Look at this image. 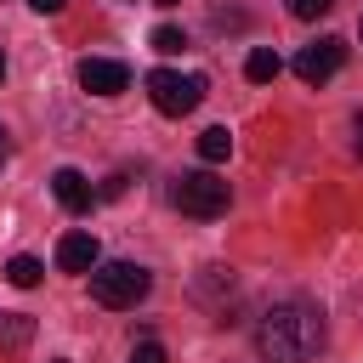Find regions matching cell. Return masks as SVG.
I'll return each mask as SVG.
<instances>
[{
  "label": "cell",
  "instance_id": "14",
  "mask_svg": "<svg viewBox=\"0 0 363 363\" xmlns=\"http://www.w3.org/2000/svg\"><path fill=\"white\" fill-rule=\"evenodd\" d=\"M284 6H289V17H301V23H312V17L335 11V0H284Z\"/></svg>",
  "mask_w": 363,
  "mask_h": 363
},
{
  "label": "cell",
  "instance_id": "17",
  "mask_svg": "<svg viewBox=\"0 0 363 363\" xmlns=\"http://www.w3.org/2000/svg\"><path fill=\"white\" fill-rule=\"evenodd\" d=\"M11 159V136H6V125H0V164Z\"/></svg>",
  "mask_w": 363,
  "mask_h": 363
},
{
  "label": "cell",
  "instance_id": "19",
  "mask_svg": "<svg viewBox=\"0 0 363 363\" xmlns=\"http://www.w3.org/2000/svg\"><path fill=\"white\" fill-rule=\"evenodd\" d=\"M0 79H6V51H0Z\"/></svg>",
  "mask_w": 363,
  "mask_h": 363
},
{
  "label": "cell",
  "instance_id": "10",
  "mask_svg": "<svg viewBox=\"0 0 363 363\" xmlns=\"http://www.w3.org/2000/svg\"><path fill=\"white\" fill-rule=\"evenodd\" d=\"M28 340H34V318H23V312H0V346L17 352V346H28Z\"/></svg>",
  "mask_w": 363,
  "mask_h": 363
},
{
  "label": "cell",
  "instance_id": "8",
  "mask_svg": "<svg viewBox=\"0 0 363 363\" xmlns=\"http://www.w3.org/2000/svg\"><path fill=\"white\" fill-rule=\"evenodd\" d=\"M96 261H102V250H96L91 233H68V238L57 244V272H91Z\"/></svg>",
  "mask_w": 363,
  "mask_h": 363
},
{
  "label": "cell",
  "instance_id": "16",
  "mask_svg": "<svg viewBox=\"0 0 363 363\" xmlns=\"http://www.w3.org/2000/svg\"><path fill=\"white\" fill-rule=\"evenodd\" d=\"M28 6H34V11H40V17H57V11H62V6H68V0H28Z\"/></svg>",
  "mask_w": 363,
  "mask_h": 363
},
{
  "label": "cell",
  "instance_id": "5",
  "mask_svg": "<svg viewBox=\"0 0 363 363\" xmlns=\"http://www.w3.org/2000/svg\"><path fill=\"white\" fill-rule=\"evenodd\" d=\"M340 62H346V40L323 34V40L301 45V57H295V74H301L306 85H323V79H335V74H340Z\"/></svg>",
  "mask_w": 363,
  "mask_h": 363
},
{
  "label": "cell",
  "instance_id": "11",
  "mask_svg": "<svg viewBox=\"0 0 363 363\" xmlns=\"http://www.w3.org/2000/svg\"><path fill=\"white\" fill-rule=\"evenodd\" d=\"M227 153H233V136H227V125H210V130L199 136V159H204V164H221Z\"/></svg>",
  "mask_w": 363,
  "mask_h": 363
},
{
  "label": "cell",
  "instance_id": "9",
  "mask_svg": "<svg viewBox=\"0 0 363 363\" xmlns=\"http://www.w3.org/2000/svg\"><path fill=\"white\" fill-rule=\"evenodd\" d=\"M244 74H250L255 85H267V79H278V74H284V57H278L272 45H255V51L244 57Z\"/></svg>",
  "mask_w": 363,
  "mask_h": 363
},
{
  "label": "cell",
  "instance_id": "4",
  "mask_svg": "<svg viewBox=\"0 0 363 363\" xmlns=\"http://www.w3.org/2000/svg\"><path fill=\"white\" fill-rule=\"evenodd\" d=\"M170 199H176V210L182 216H193V221H216L221 210H227V182L216 176V170H187L176 187H170Z\"/></svg>",
  "mask_w": 363,
  "mask_h": 363
},
{
  "label": "cell",
  "instance_id": "1",
  "mask_svg": "<svg viewBox=\"0 0 363 363\" xmlns=\"http://www.w3.org/2000/svg\"><path fill=\"white\" fill-rule=\"evenodd\" d=\"M323 340H329V329L312 301H278L255 323V352L267 363H312L323 352Z\"/></svg>",
  "mask_w": 363,
  "mask_h": 363
},
{
  "label": "cell",
  "instance_id": "15",
  "mask_svg": "<svg viewBox=\"0 0 363 363\" xmlns=\"http://www.w3.org/2000/svg\"><path fill=\"white\" fill-rule=\"evenodd\" d=\"M130 363H170V357H164L159 340H136V346H130Z\"/></svg>",
  "mask_w": 363,
  "mask_h": 363
},
{
  "label": "cell",
  "instance_id": "3",
  "mask_svg": "<svg viewBox=\"0 0 363 363\" xmlns=\"http://www.w3.org/2000/svg\"><path fill=\"white\" fill-rule=\"evenodd\" d=\"M147 96L164 119H182L204 102V74H182V68H153L147 74Z\"/></svg>",
  "mask_w": 363,
  "mask_h": 363
},
{
  "label": "cell",
  "instance_id": "2",
  "mask_svg": "<svg viewBox=\"0 0 363 363\" xmlns=\"http://www.w3.org/2000/svg\"><path fill=\"white\" fill-rule=\"evenodd\" d=\"M147 289H153V272L136 267V261H96V267H91V301L108 306V312L136 306Z\"/></svg>",
  "mask_w": 363,
  "mask_h": 363
},
{
  "label": "cell",
  "instance_id": "7",
  "mask_svg": "<svg viewBox=\"0 0 363 363\" xmlns=\"http://www.w3.org/2000/svg\"><path fill=\"white\" fill-rule=\"evenodd\" d=\"M51 193H57V204H62V210H74V216H79V210H91V199H96L91 176H85V170H74V164H62V170L51 176Z\"/></svg>",
  "mask_w": 363,
  "mask_h": 363
},
{
  "label": "cell",
  "instance_id": "21",
  "mask_svg": "<svg viewBox=\"0 0 363 363\" xmlns=\"http://www.w3.org/2000/svg\"><path fill=\"white\" fill-rule=\"evenodd\" d=\"M51 363H62V357H51Z\"/></svg>",
  "mask_w": 363,
  "mask_h": 363
},
{
  "label": "cell",
  "instance_id": "20",
  "mask_svg": "<svg viewBox=\"0 0 363 363\" xmlns=\"http://www.w3.org/2000/svg\"><path fill=\"white\" fill-rule=\"evenodd\" d=\"M153 6H176V0H153Z\"/></svg>",
  "mask_w": 363,
  "mask_h": 363
},
{
  "label": "cell",
  "instance_id": "12",
  "mask_svg": "<svg viewBox=\"0 0 363 363\" xmlns=\"http://www.w3.org/2000/svg\"><path fill=\"white\" fill-rule=\"evenodd\" d=\"M6 278H11L17 289H34V284L45 278V267H40L34 255H11V261H6Z\"/></svg>",
  "mask_w": 363,
  "mask_h": 363
},
{
  "label": "cell",
  "instance_id": "13",
  "mask_svg": "<svg viewBox=\"0 0 363 363\" xmlns=\"http://www.w3.org/2000/svg\"><path fill=\"white\" fill-rule=\"evenodd\" d=\"M153 51H159V57H182V51H187V34L164 23V28H153Z\"/></svg>",
  "mask_w": 363,
  "mask_h": 363
},
{
  "label": "cell",
  "instance_id": "18",
  "mask_svg": "<svg viewBox=\"0 0 363 363\" xmlns=\"http://www.w3.org/2000/svg\"><path fill=\"white\" fill-rule=\"evenodd\" d=\"M352 130H357V142H352V147H357V159H363V113H357V125H352Z\"/></svg>",
  "mask_w": 363,
  "mask_h": 363
},
{
  "label": "cell",
  "instance_id": "6",
  "mask_svg": "<svg viewBox=\"0 0 363 363\" xmlns=\"http://www.w3.org/2000/svg\"><path fill=\"white\" fill-rule=\"evenodd\" d=\"M79 85H85L91 96H119V91L130 85V68L113 62V57H85V62H79Z\"/></svg>",
  "mask_w": 363,
  "mask_h": 363
}]
</instances>
